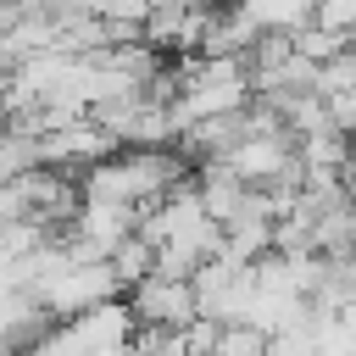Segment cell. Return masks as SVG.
<instances>
[{
  "label": "cell",
  "mask_w": 356,
  "mask_h": 356,
  "mask_svg": "<svg viewBox=\"0 0 356 356\" xmlns=\"http://www.w3.org/2000/svg\"><path fill=\"white\" fill-rule=\"evenodd\" d=\"M117 295H122V278L111 273V261H83V256H72L67 267H56V273L33 289V300H39L50 317H72V312H89V306L117 300Z\"/></svg>",
  "instance_id": "1"
},
{
  "label": "cell",
  "mask_w": 356,
  "mask_h": 356,
  "mask_svg": "<svg viewBox=\"0 0 356 356\" xmlns=\"http://www.w3.org/2000/svg\"><path fill=\"white\" fill-rule=\"evenodd\" d=\"M122 306L139 328H189L195 323V289H189V278H172V273L134 278Z\"/></svg>",
  "instance_id": "2"
},
{
  "label": "cell",
  "mask_w": 356,
  "mask_h": 356,
  "mask_svg": "<svg viewBox=\"0 0 356 356\" xmlns=\"http://www.w3.org/2000/svg\"><path fill=\"white\" fill-rule=\"evenodd\" d=\"M256 33H295L312 22V0H234Z\"/></svg>",
  "instance_id": "3"
},
{
  "label": "cell",
  "mask_w": 356,
  "mask_h": 356,
  "mask_svg": "<svg viewBox=\"0 0 356 356\" xmlns=\"http://www.w3.org/2000/svg\"><path fill=\"white\" fill-rule=\"evenodd\" d=\"M106 261H111V273H117V278H122V289H128L134 278H145V273L156 267V250H150V239L134 228V234H128V239H122V245H117Z\"/></svg>",
  "instance_id": "4"
},
{
  "label": "cell",
  "mask_w": 356,
  "mask_h": 356,
  "mask_svg": "<svg viewBox=\"0 0 356 356\" xmlns=\"http://www.w3.org/2000/svg\"><path fill=\"white\" fill-rule=\"evenodd\" d=\"M261 350H267L261 328H250V323H217V339L200 356H261Z\"/></svg>",
  "instance_id": "5"
},
{
  "label": "cell",
  "mask_w": 356,
  "mask_h": 356,
  "mask_svg": "<svg viewBox=\"0 0 356 356\" xmlns=\"http://www.w3.org/2000/svg\"><path fill=\"white\" fill-rule=\"evenodd\" d=\"M339 89H356V50H334L328 61H317V95H339Z\"/></svg>",
  "instance_id": "6"
},
{
  "label": "cell",
  "mask_w": 356,
  "mask_h": 356,
  "mask_svg": "<svg viewBox=\"0 0 356 356\" xmlns=\"http://www.w3.org/2000/svg\"><path fill=\"white\" fill-rule=\"evenodd\" d=\"M289 39H295V50H300V56H312V61H328L334 50H345V44H350L345 33H334V28H323V22H306V28H295Z\"/></svg>",
  "instance_id": "7"
},
{
  "label": "cell",
  "mask_w": 356,
  "mask_h": 356,
  "mask_svg": "<svg viewBox=\"0 0 356 356\" xmlns=\"http://www.w3.org/2000/svg\"><path fill=\"white\" fill-rule=\"evenodd\" d=\"M83 11L89 17H100V22H145V11H150V0H83Z\"/></svg>",
  "instance_id": "8"
},
{
  "label": "cell",
  "mask_w": 356,
  "mask_h": 356,
  "mask_svg": "<svg viewBox=\"0 0 356 356\" xmlns=\"http://www.w3.org/2000/svg\"><path fill=\"white\" fill-rule=\"evenodd\" d=\"M312 22L334 28V33H356V0H312Z\"/></svg>",
  "instance_id": "9"
},
{
  "label": "cell",
  "mask_w": 356,
  "mask_h": 356,
  "mask_svg": "<svg viewBox=\"0 0 356 356\" xmlns=\"http://www.w3.org/2000/svg\"><path fill=\"white\" fill-rule=\"evenodd\" d=\"M328 100V117L339 134H356V89H339V95H323Z\"/></svg>",
  "instance_id": "10"
},
{
  "label": "cell",
  "mask_w": 356,
  "mask_h": 356,
  "mask_svg": "<svg viewBox=\"0 0 356 356\" xmlns=\"http://www.w3.org/2000/svg\"><path fill=\"white\" fill-rule=\"evenodd\" d=\"M345 172H356V134H345Z\"/></svg>",
  "instance_id": "11"
},
{
  "label": "cell",
  "mask_w": 356,
  "mask_h": 356,
  "mask_svg": "<svg viewBox=\"0 0 356 356\" xmlns=\"http://www.w3.org/2000/svg\"><path fill=\"white\" fill-rule=\"evenodd\" d=\"M350 50H356V33H350Z\"/></svg>",
  "instance_id": "12"
}]
</instances>
